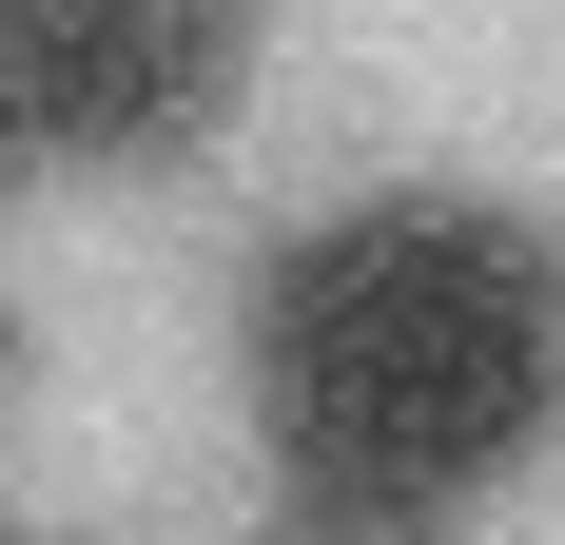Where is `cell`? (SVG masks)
Listing matches in <instances>:
<instances>
[{
  "label": "cell",
  "mask_w": 565,
  "mask_h": 545,
  "mask_svg": "<svg viewBox=\"0 0 565 545\" xmlns=\"http://www.w3.org/2000/svg\"><path fill=\"white\" fill-rule=\"evenodd\" d=\"M254 371H274L292 488L468 506V488H508L526 429H546V254L488 195H371V215L274 254Z\"/></svg>",
  "instance_id": "6da1fadb"
},
{
  "label": "cell",
  "mask_w": 565,
  "mask_h": 545,
  "mask_svg": "<svg viewBox=\"0 0 565 545\" xmlns=\"http://www.w3.org/2000/svg\"><path fill=\"white\" fill-rule=\"evenodd\" d=\"M0 58H20L40 175H157L234 117L254 0H0Z\"/></svg>",
  "instance_id": "7a4b0ae2"
},
{
  "label": "cell",
  "mask_w": 565,
  "mask_h": 545,
  "mask_svg": "<svg viewBox=\"0 0 565 545\" xmlns=\"http://www.w3.org/2000/svg\"><path fill=\"white\" fill-rule=\"evenodd\" d=\"M274 545H449V506H391V488H292Z\"/></svg>",
  "instance_id": "3957f363"
},
{
  "label": "cell",
  "mask_w": 565,
  "mask_h": 545,
  "mask_svg": "<svg viewBox=\"0 0 565 545\" xmlns=\"http://www.w3.org/2000/svg\"><path fill=\"white\" fill-rule=\"evenodd\" d=\"M0 545H20V506H0Z\"/></svg>",
  "instance_id": "277c9868"
}]
</instances>
